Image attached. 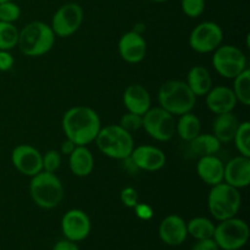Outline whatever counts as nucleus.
<instances>
[{"label":"nucleus","instance_id":"b1692460","mask_svg":"<svg viewBox=\"0 0 250 250\" xmlns=\"http://www.w3.org/2000/svg\"><path fill=\"white\" fill-rule=\"evenodd\" d=\"M202 131V122L199 117L192 114V111L181 115L176 124V133L185 142H190L194 139Z\"/></svg>","mask_w":250,"mask_h":250},{"label":"nucleus","instance_id":"aec40b11","mask_svg":"<svg viewBox=\"0 0 250 250\" xmlns=\"http://www.w3.org/2000/svg\"><path fill=\"white\" fill-rule=\"evenodd\" d=\"M124 105L127 111L143 116L150 109V94L143 85L131 84L124 92Z\"/></svg>","mask_w":250,"mask_h":250},{"label":"nucleus","instance_id":"423d86ee","mask_svg":"<svg viewBox=\"0 0 250 250\" xmlns=\"http://www.w3.org/2000/svg\"><path fill=\"white\" fill-rule=\"evenodd\" d=\"M241 193L237 188L221 182L212 186L208 197V208L212 217L219 221L231 219L241 209Z\"/></svg>","mask_w":250,"mask_h":250},{"label":"nucleus","instance_id":"2eb2a0df","mask_svg":"<svg viewBox=\"0 0 250 250\" xmlns=\"http://www.w3.org/2000/svg\"><path fill=\"white\" fill-rule=\"evenodd\" d=\"M224 182L237 189L248 187L250 183V158L236 156L225 165Z\"/></svg>","mask_w":250,"mask_h":250},{"label":"nucleus","instance_id":"0eeeda50","mask_svg":"<svg viewBox=\"0 0 250 250\" xmlns=\"http://www.w3.org/2000/svg\"><path fill=\"white\" fill-rule=\"evenodd\" d=\"M214 241L222 250H239L243 248L249 239V227L246 221L237 219L236 216L231 219L220 221L215 226Z\"/></svg>","mask_w":250,"mask_h":250},{"label":"nucleus","instance_id":"2f4dec72","mask_svg":"<svg viewBox=\"0 0 250 250\" xmlns=\"http://www.w3.org/2000/svg\"><path fill=\"white\" fill-rule=\"evenodd\" d=\"M120 126L127 132H136L143 127V116L138 114H133V112H126L124 116L120 120Z\"/></svg>","mask_w":250,"mask_h":250},{"label":"nucleus","instance_id":"393cba45","mask_svg":"<svg viewBox=\"0 0 250 250\" xmlns=\"http://www.w3.org/2000/svg\"><path fill=\"white\" fill-rule=\"evenodd\" d=\"M189 143V150L197 156L215 155L221 148V143L214 134L199 133Z\"/></svg>","mask_w":250,"mask_h":250},{"label":"nucleus","instance_id":"bb28decb","mask_svg":"<svg viewBox=\"0 0 250 250\" xmlns=\"http://www.w3.org/2000/svg\"><path fill=\"white\" fill-rule=\"evenodd\" d=\"M233 90L237 102L249 106L250 105V71L247 67L238 76L233 78Z\"/></svg>","mask_w":250,"mask_h":250},{"label":"nucleus","instance_id":"4c0bfd02","mask_svg":"<svg viewBox=\"0 0 250 250\" xmlns=\"http://www.w3.org/2000/svg\"><path fill=\"white\" fill-rule=\"evenodd\" d=\"M53 250H80V249H78L76 242L68 241V239H62V241H59L58 243L54 246Z\"/></svg>","mask_w":250,"mask_h":250},{"label":"nucleus","instance_id":"f8f14e48","mask_svg":"<svg viewBox=\"0 0 250 250\" xmlns=\"http://www.w3.org/2000/svg\"><path fill=\"white\" fill-rule=\"evenodd\" d=\"M11 161L14 167L20 173L28 177H33L34 175L43 170L42 166V154L38 149L29 144H20L12 150Z\"/></svg>","mask_w":250,"mask_h":250},{"label":"nucleus","instance_id":"c9c22d12","mask_svg":"<svg viewBox=\"0 0 250 250\" xmlns=\"http://www.w3.org/2000/svg\"><path fill=\"white\" fill-rule=\"evenodd\" d=\"M190 250H220V248L216 242L214 241V238H208L197 241V243L192 247Z\"/></svg>","mask_w":250,"mask_h":250},{"label":"nucleus","instance_id":"f704fd0d","mask_svg":"<svg viewBox=\"0 0 250 250\" xmlns=\"http://www.w3.org/2000/svg\"><path fill=\"white\" fill-rule=\"evenodd\" d=\"M14 58L9 50H0V71L1 72H6V71L11 70L14 66Z\"/></svg>","mask_w":250,"mask_h":250},{"label":"nucleus","instance_id":"473e14b6","mask_svg":"<svg viewBox=\"0 0 250 250\" xmlns=\"http://www.w3.org/2000/svg\"><path fill=\"white\" fill-rule=\"evenodd\" d=\"M61 165V154L56 150L46 151L42 155V166L43 171L55 173Z\"/></svg>","mask_w":250,"mask_h":250},{"label":"nucleus","instance_id":"c85d7f7f","mask_svg":"<svg viewBox=\"0 0 250 250\" xmlns=\"http://www.w3.org/2000/svg\"><path fill=\"white\" fill-rule=\"evenodd\" d=\"M233 142L242 156L250 158V124L248 121L239 124L233 137Z\"/></svg>","mask_w":250,"mask_h":250},{"label":"nucleus","instance_id":"f3484780","mask_svg":"<svg viewBox=\"0 0 250 250\" xmlns=\"http://www.w3.org/2000/svg\"><path fill=\"white\" fill-rule=\"evenodd\" d=\"M188 236L187 224L178 215H168L159 226V237L170 247H178Z\"/></svg>","mask_w":250,"mask_h":250},{"label":"nucleus","instance_id":"7ed1b4c3","mask_svg":"<svg viewBox=\"0 0 250 250\" xmlns=\"http://www.w3.org/2000/svg\"><path fill=\"white\" fill-rule=\"evenodd\" d=\"M160 107L171 115H181L190 112L194 107L197 97L183 81L171 80L164 83L158 93Z\"/></svg>","mask_w":250,"mask_h":250},{"label":"nucleus","instance_id":"7c9ffc66","mask_svg":"<svg viewBox=\"0 0 250 250\" xmlns=\"http://www.w3.org/2000/svg\"><path fill=\"white\" fill-rule=\"evenodd\" d=\"M181 7L186 16L197 19L205 11V0H181Z\"/></svg>","mask_w":250,"mask_h":250},{"label":"nucleus","instance_id":"4be33fe9","mask_svg":"<svg viewBox=\"0 0 250 250\" xmlns=\"http://www.w3.org/2000/svg\"><path fill=\"white\" fill-rule=\"evenodd\" d=\"M186 83L195 97H205L212 88L211 75L208 68L200 65H195L190 68Z\"/></svg>","mask_w":250,"mask_h":250},{"label":"nucleus","instance_id":"79ce46f5","mask_svg":"<svg viewBox=\"0 0 250 250\" xmlns=\"http://www.w3.org/2000/svg\"><path fill=\"white\" fill-rule=\"evenodd\" d=\"M6 1H10V0H0V4H1V2H6Z\"/></svg>","mask_w":250,"mask_h":250},{"label":"nucleus","instance_id":"f03ea898","mask_svg":"<svg viewBox=\"0 0 250 250\" xmlns=\"http://www.w3.org/2000/svg\"><path fill=\"white\" fill-rule=\"evenodd\" d=\"M55 44V34L49 24L34 21L20 31L17 46L23 55L29 58L45 55Z\"/></svg>","mask_w":250,"mask_h":250},{"label":"nucleus","instance_id":"e433bc0d","mask_svg":"<svg viewBox=\"0 0 250 250\" xmlns=\"http://www.w3.org/2000/svg\"><path fill=\"white\" fill-rule=\"evenodd\" d=\"M134 209H136V214L138 215V217H141V219L143 220H148L153 216V210H151V208L146 204H139L138 203V204L134 207Z\"/></svg>","mask_w":250,"mask_h":250},{"label":"nucleus","instance_id":"412c9836","mask_svg":"<svg viewBox=\"0 0 250 250\" xmlns=\"http://www.w3.org/2000/svg\"><path fill=\"white\" fill-rule=\"evenodd\" d=\"M68 165L71 172L77 177H87L94 168V158L85 146H76L68 155Z\"/></svg>","mask_w":250,"mask_h":250},{"label":"nucleus","instance_id":"f257e3e1","mask_svg":"<svg viewBox=\"0 0 250 250\" xmlns=\"http://www.w3.org/2000/svg\"><path fill=\"white\" fill-rule=\"evenodd\" d=\"M100 128V117L92 107H71L62 117V129L66 138L76 146H87L94 142Z\"/></svg>","mask_w":250,"mask_h":250},{"label":"nucleus","instance_id":"c756f323","mask_svg":"<svg viewBox=\"0 0 250 250\" xmlns=\"http://www.w3.org/2000/svg\"><path fill=\"white\" fill-rule=\"evenodd\" d=\"M20 16H21V9L11 0L0 4V21L14 23L20 19Z\"/></svg>","mask_w":250,"mask_h":250},{"label":"nucleus","instance_id":"6ab92c4d","mask_svg":"<svg viewBox=\"0 0 250 250\" xmlns=\"http://www.w3.org/2000/svg\"><path fill=\"white\" fill-rule=\"evenodd\" d=\"M225 165L216 155L200 156L197 164V173L200 180L212 187L224 182Z\"/></svg>","mask_w":250,"mask_h":250},{"label":"nucleus","instance_id":"20e7f679","mask_svg":"<svg viewBox=\"0 0 250 250\" xmlns=\"http://www.w3.org/2000/svg\"><path fill=\"white\" fill-rule=\"evenodd\" d=\"M29 194L34 204L42 209H54L63 198V186L53 172L42 170L34 175L29 183Z\"/></svg>","mask_w":250,"mask_h":250},{"label":"nucleus","instance_id":"72a5a7b5","mask_svg":"<svg viewBox=\"0 0 250 250\" xmlns=\"http://www.w3.org/2000/svg\"><path fill=\"white\" fill-rule=\"evenodd\" d=\"M121 202L125 207L134 208L138 204V193L133 187H126L121 190Z\"/></svg>","mask_w":250,"mask_h":250},{"label":"nucleus","instance_id":"4468645a","mask_svg":"<svg viewBox=\"0 0 250 250\" xmlns=\"http://www.w3.org/2000/svg\"><path fill=\"white\" fill-rule=\"evenodd\" d=\"M146 43L141 33L131 31L125 33L119 41V54L128 63H138L146 58Z\"/></svg>","mask_w":250,"mask_h":250},{"label":"nucleus","instance_id":"9d476101","mask_svg":"<svg viewBox=\"0 0 250 250\" xmlns=\"http://www.w3.org/2000/svg\"><path fill=\"white\" fill-rule=\"evenodd\" d=\"M84 20L82 6L77 2H67L56 10L51 20V29L60 38H67L81 28Z\"/></svg>","mask_w":250,"mask_h":250},{"label":"nucleus","instance_id":"39448f33","mask_svg":"<svg viewBox=\"0 0 250 250\" xmlns=\"http://www.w3.org/2000/svg\"><path fill=\"white\" fill-rule=\"evenodd\" d=\"M99 150L107 158L124 160L131 155L134 148L133 137L120 125H109L100 128L97 138Z\"/></svg>","mask_w":250,"mask_h":250},{"label":"nucleus","instance_id":"1a4fd4ad","mask_svg":"<svg viewBox=\"0 0 250 250\" xmlns=\"http://www.w3.org/2000/svg\"><path fill=\"white\" fill-rule=\"evenodd\" d=\"M149 137L158 142H167L175 136L176 122L173 115L163 107L149 109L143 115V127Z\"/></svg>","mask_w":250,"mask_h":250},{"label":"nucleus","instance_id":"cd10ccee","mask_svg":"<svg viewBox=\"0 0 250 250\" xmlns=\"http://www.w3.org/2000/svg\"><path fill=\"white\" fill-rule=\"evenodd\" d=\"M20 31L14 23L0 21V50H11L17 45Z\"/></svg>","mask_w":250,"mask_h":250},{"label":"nucleus","instance_id":"ddd939ff","mask_svg":"<svg viewBox=\"0 0 250 250\" xmlns=\"http://www.w3.org/2000/svg\"><path fill=\"white\" fill-rule=\"evenodd\" d=\"M89 216L83 210H68L61 220V229L66 239L72 242H81L87 238L90 233Z\"/></svg>","mask_w":250,"mask_h":250},{"label":"nucleus","instance_id":"6e6552de","mask_svg":"<svg viewBox=\"0 0 250 250\" xmlns=\"http://www.w3.org/2000/svg\"><path fill=\"white\" fill-rule=\"evenodd\" d=\"M247 56L236 45H220L212 55V66L220 76L234 78L247 68Z\"/></svg>","mask_w":250,"mask_h":250},{"label":"nucleus","instance_id":"a19ab883","mask_svg":"<svg viewBox=\"0 0 250 250\" xmlns=\"http://www.w3.org/2000/svg\"><path fill=\"white\" fill-rule=\"evenodd\" d=\"M150 1H154V2H165V1H167V0H150Z\"/></svg>","mask_w":250,"mask_h":250},{"label":"nucleus","instance_id":"5701e85b","mask_svg":"<svg viewBox=\"0 0 250 250\" xmlns=\"http://www.w3.org/2000/svg\"><path fill=\"white\" fill-rule=\"evenodd\" d=\"M238 126V119L232 112L217 115L214 125H212V131H214L212 134L219 139L221 144L229 143V142L233 141V137L236 134Z\"/></svg>","mask_w":250,"mask_h":250},{"label":"nucleus","instance_id":"58836bf2","mask_svg":"<svg viewBox=\"0 0 250 250\" xmlns=\"http://www.w3.org/2000/svg\"><path fill=\"white\" fill-rule=\"evenodd\" d=\"M122 163H124L125 170H126L128 173H131V175H136V173L139 171V168L137 167V165L134 164V161L132 160L131 155H129L128 158L124 159V160H122Z\"/></svg>","mask_w":250,"mask_h":250},{"label":"nucleus","instance_id":"ea45409f","mask_svg":"<svg viewBox=\"0 0 250 250\" xmlns=\"http://www.w3.org/2000/svg\"><path fill=\"white\" fill-rule=\"evenodd\" d=\"M75 148H76V144L73 143L72 141H70V139L66 138V141H63L62 144H61L60 154H63V155H70Z\"/></svg>","mask_w":250,"mask_h":250},{"label":"nucleus","instance_id":"dca6fc26","mask_svg":"<svg viewBox=\"0 0 250 250\" xmlns=\"http://www.w3.org/2000/svg\"><path fill=\"white\" fill-rule=\"evenodd\" d=\"M131 158L139 170L149 172L161 170L166 164L165 153L153 146H141L133 148Z\"/></svg>","mask_w":250,"mask_h":250},{"label":"nucleus","instance_id":"a878e982","mask_svg":"<svg viewBox=\"0 0 250 250\" xmlns=\"http://www.w3.org/2000/svg\"><path fill=\"white\" fill-rule=\"evenodd\" d=\"M187 232L197 241L212 238L215 225L208 217H194L187 224Z\"/></svg>","mask_w":250,"mask_h":250},{"label":"nucleus","instance_id":"a211bd4d","mask_svg":"<svg viewBox=\"0 0 250 250\" xmlns=\"http://www.w3.org/2000/svg\"><path fill=\"white\" fill-rule=\"evenodd\" d=\"M205 97H207L205 103H207L208 109L216 115L232 112L238 103L232 88L226 87V85L212 87Z\"/></svg>","mask_w":250,"mask_h":250},{"label":"nucleus","instance_id":"9b49d317","mask_svg":"<svg viewBox=\"0 0 250 250\" xmlns=\"http://www.w3.org/2000/svg\"><path fill=\"white\" fill-rule=\"evenodd\" d=\"M224 41V32L217 23L205 21L193 28L189 36V46L199 54L215 51Z\"/></svg>","mask_w":250,"mask_h":250}]
</instances>
